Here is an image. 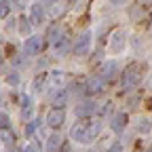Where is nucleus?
<instances>
[{
	"label": "nucleus",
	"mask_w": 152,
	"mask_h": 152,
	"mask_svg": "<svg viewBox=\"0 0 152 152\" xmlns=\"http://www.w3.org/2000/svg\"><path fill=\"white\" fill-rule=\"evenodd\" d=\"M102 129V123L99 121H87V118H80L78 123H74L72 127V140L80 142V144H89L97 137V133Z\"/></svg>",
	"instance_id": "f257e3e1"
},
{
	"label": "nucleus",
	"mask_w": 152,
	"mask_h": 152,
	"mask_svg": "<svg viewBox=\"0 0 152 152\" xmlns=\"http://www.w3.org/2000/svg\"><path fill=\"white\" fill-rule=\"evenodd\" d=\"M144 64H140V61H133V64H129L125 70H123V87L125 89H133V87H137L140 83H142V78H144Z\"/></svg>",
	"instance_id": "f03ea898"
},
{
	"label": "nucleus",
	"mask_w": 152,
	"mask_h": 152,
	"mask_svg": "<svg viewBox=\"0 0 152 152\" xmlns=\"http://www.w3.org/2000/svg\"><path fill=\"white\" fill-rule=\"evenodd\" d=\"M127 47V34L125 30H114L110 34V53L112 55H121Z\"/></svg>",
	"instance_id": "7ed1b4c3"
},
{
	"label": "nucleus",
	"mask_w": 152,
	"mask_h": 152,
	"mask_svg": "<svg viewBox=\"0 0 152 152\" xmlns=\"http://www.w3.org/2000/svg\"><path fill=\"white\" fill-rule=\"evenodd\" d=\"M45 49V38L42 36H28L23 42V53L26 55H38Z\"/></svg>",
	"instance_id": "20e7f679"
},
{
	"label": "nucleus",
	"mask_w": 152,
	"mask_h": 152,
	"mask_svg": "<svg viewBox=\"0 0 152 152\" xmlns=\"http://www.w3.org/2000/svg\"><path fill=\"white\" fill-rule=\"evenodd\" d=\"M89 47H91V32H83L78 38H76V42L72 45V51H74V55L83 57V55L89 53Z\"/></svg>",
	"instance_id": "39448f33"
},
{
	"label": "nucleus",
	"mask_w": 152,
	"mask_h": 152,
	"mask_svg": "<svg viewBox=\"0 0 152 152\" xmlns=\"http://www.w3.org/2000/svg\"><path fill=\"white\" fill-rule=\"evenodd\" d=\"M64 121H66V110H64V108H53V110H49V114H47V125H49L51 129H59V127L64 125Z\"/></svg>",
	"instance_id": "423d86ee"
},
{
	"label": "nucleus",
	"mask_w": 152,
	"mask_h": 152,
	"mask_svg": "<svg viewBox=\"0 0 152 152\" xmlns=\"http://www.w3.org/2000/svg\"><path fill=\"white\" fill-rule=\"evenodd\" d=\"M95 102L93 99H85V102H80V104H76V108H74V114L78 118H89V116H93V112H95Z\"/></svg>",
	"instance_id": "0eeeda50"
},
{
	"label": "nucleus",
	"mask_w": 152,
	"mask_h": 152,
	"mask_svg": "<svg viewBox=\"0 0 152 152\" xmlns=\"http://www.w3.org/2000/svg\"><path fill=\"white\" fill-rule=\"evenodd\" d=\"M104 78L102 76H91V78L85 83V89H87V93L89 95H99V93H104Z\"/></svg>",
	"instance_id": "6e6552de"
},
{
	"label": "nucleus",
	"mask_w": 152,
	"mask_h": 152,
	"mask_svg": "<svg viewBox=\"0 0 152 152\" xmlns=\"http://www.w3.org/2000/svg\"><path fill=\"white\" fill-rule=\"evenodd\" d=\"M30 21L32 23H36V26H40L42 21H45V17H47V13H45V9H42V4L40 2H34L32 7H30Z\"/></svg>",
	"instance_id": "1a4fd4ad"
},
{
	"label": "nucleus",
	"mask_w": 152,
	"mask_h": 152,
	"mask_svg": "<svg viewBox=\"0 0 152 152\" xmlns=\"http://www.w3.org/2000/svg\"><path fill=\"white\" fill-rule=\"evenodd\" d=\"M114 74H116V61H106L104 66H102V72H99V76L104 80H110V78H114Z\"/></svg>",
	"instance_id": "9d476101"
},
{
	"label": "nucleus",
	"mask_w": 152,
	"mask_h": 152,
	"mask_svg": "<svg viewBox=\"0 0 152 152\" xmlns=\"http://www.w3.org/2000/svg\"><path fill=\"white\" fill-rule=\"evenodd\" d=\"M70 45H72V42H70V36H68V34H61L59 40L55 42V51L59 53V55H64V53L70 49Z\"/></svg>",
	"instance_id": "9b49d317"
},
{
	"label": "nucleus",
	"mask_w": 152,
	"mask_h": 152,
	"mask_svg": "<svg viewBox=\"0 0 152 152\" xmlns=\"http://www.w3.org/2000/svg\"><path fill=\"white\" fill-rule=\"evenodd\" d=\"M125 125H127V114H114V118H112V129L116 131V133H121V131L125 129Z\"/></svg>",
	"instance_id": "f8f14e48"
},
{
	"label": "nucleus",
	"mask_w": 152,
	"mask_h": 152,
	"mask_svg": "<svg viewBox=\"0 0 152 152\" xmlns=\"http://www.w3.org/2000/svg\"><path fill=\"white\" fill-rule=\"evenodd\" d=\"M61 150V137L59 135H51L47 140V152H59Z\"/></svg>",
	"instance_id": "ddd939ff"
},
{
	"label": "nucleus",
	"mask_w": 152,
	"mask_h": 152,
	"mask_svg": "<svg viewBox=\"0 0 152 152\" xmlns=\"http://www.w3.org/2000/svg\"><path fill=\"white\" fill-rule=\"evenodd\" d=\"M66 99H68V91H64V89L55 91V95H53V104H55V108H64Z\"/></svg>",
	"instance_id": "4468645a"
},
{
	"label": "nucleus",
	"mask_w": 152,
	"mask_h": 152,
	"mask_svg": "<svg viewBox=\"0 0 152 152\" xmlns=\"http://www.w3.org/2000/svg\"><path fill=\"white\" fill-rule=\"evenodd\" d=\"M19 32H21V36H28L32 32V21L30 19H26V17L19 19Z\"/></svg>",
	"instance_id": "2eb2a0df"
},
{
	"label": "nucleus",
	"mask_w": 152,
	"mask_h": 152,
	"mask_svg": "<svg viewBox=\"0 0 152 152\" xmlns=\"http://www.w3.org/2000/svg\"><path fill=\"white\" fill-rule=\"evenodd\" d=\"M59 36H61V30H59V26H53L51 30H49V40L55 45L57 40H59Z\"/></svg>",
	"instance_id": "dca6fc26"
},
{
	"label": "nucleus",
	"mask_w": 152,
	"mask_h": 152,
	"mask_svg": "<svg viewBox=\"0 0 152 152\" xmlns=\"http://www.w3.org/2000/svg\"><path fill=\"white\" fill-rule=\"evenodd\" d=\"M61 80H64V74H61V72H53V74H51V85H53V87H59Z\"/></svg>",
	"instance_id": "f3484780"
},
{
	"label": "nucleus",
	"mask_w": 152,
	"mask_h": 152,
	"mask_svg": "<svg viewBox=\"0 0 152 152\" xmlns=\"http://www.w3.org/2000/svg\"><path fill=\"white\" fill-rule=\"evenodd\" d=\"M9 11H11V4L7 2V0H0V19L7 17V15H9Z\"/></svg>",
	"instance_id": "a211bd4d"
},
{
	"label": "nucleus",
	"mask_w": 152,
	"mask_h": 152,
	"mask_svg": "<svg viewBox=\"0 0 152 152\" xmlns=\"http://www.w3.org/2000/svg\"><path fill=\"white\" fill-rule=\"evenodd\" d=\"M7 127H11V118H9V114L0 112V129H7Z\"/></svg>",
	"instance_id": "6ab92c4d"
},
{
	"label": "nucleus",
	"mask_w": 152,
	"mask_h": 152,
	"mask_svg": "<svg viewBox=\"0 0 152 152\" xmlns=\"http://www.w3.org/2000/svg\"><path fill=\"white\" fill-rule=\"evenodd\" d=\"M137 131H142V133H148V131H150V121H144V118H142V121L137 123Z\"/></svg>",
	"instance_id": "aec40b11"
},
{
	"label": "nucleus",
	"mask_w": 152,
	"mask_h": 152,
	"mask_svg": "<svg viewBox=\"0 0 152 152\" xmlns=\"http://www.w3.org/2000/svg\"><path fill=\"white\" fill-rule=\"evenodd\" d=\"M0 133H2V140H4V142H11V144L15 142V137H13V133H11V131H7V129H0Z\"/></svg>",
	"instance_id": "412c9836"
},
{
	"label": "nucleus",
	"mask_w": 152,
	"mask_h": 152,
	"mask_svg": "<svg viewBox=\"0 0 152 152\" xmlns=\"http://www.w3.org/2000/svg\"><path fill=\"white\" fill-rule=\"evenodd\" d=\"M36 125H38L36 121H32V123H28V125H26V135H32V133L36 131Z\"/></svg>",
	"instance_id": "4be33fe9"
},
{
	"label": "nucleus",
	"mask_w": 152,
	"mask_h": 152,
	"mask_svg": "<svg viewBox=\"0 0 152 152\" xmlns=\"http://www.w3.org/2000/svg\"><path fill=\"white\" fill-rule=\"evenodd\" d=\"M7 80H9V83H11V85H17V83H19V76H17V74H15V72H13V74H11V76H9V78H7Z\"/></svg>",
	"instance_id": "5701e85b"
},
{
	"label": "nucleus",
	"mask_w": 152,
	"mask_h": 152,
	"mask_svg": "<svg viewBox=\"0 0 152 152\" xmlns=\"http://www.w3.org/2000/svg\"><path fill=\"white\" fill-rule=\"evenodd\" d=\"M110 152H123V146L121 144H112L110 146Z\"/></svg>",
	"instance_id": "b1692460"
},
{
	"label": "nucleus",
	"mask_w": 152,
	"mask_h": 152,
	"mask_svg": "<svg viewBox=\"0 0 152 152\" xmlns=\"http://www.w3.org/2000/svg\"><path fill=\"white\" fill-rule=\"evenodd\" d=\"M140 4H144V7H150V4H152V0H140Z\"/></svg>",
	"instance_id": "393cba45"
},
{
	"label": "nucleus",
	"mask_w": 152,
	"mask_h": 152,
	"mask_svg": "<svg viewBox=\"0 0 152 152\" xmlns=\"http://www.w3.org/2000/svg\"><path fill=\"white\" fill-rule=\"evenodd\" d=\"M110 2H112V4H121V2H123V0H110Z\"/></svg>",
	"instance_id": "a878e982"
},
{
	"label": "nucleus",
	"mask_w": 152,
	"mask_h": 152,
	"mask_svg": "<svg viewBox=\"0 0 152 152\" xmlns=\"http://www.w3.org/2000/svg\"><path fill=\"white\" fill-rule=\"evenodd\" d=\"M42 2H47V4H53V2H57V0H42Z\"/></svg>",
	"instance_id": "bb28decb"
},
{
	"label": "nucleus",
	"mask_w": 152,
	"mask_h": 152,
	"mask_svg": "<svg viewBox=\"0 0 152 152\" xmlns=\"http://www.w3.org/2000/svg\"><path fill=\"white\" fill-rule=\"evenodd\" d=\"M26 152H36V150L34 148H26Z\"/></svg>",
	"instance_id": "cd10ccee"
},
{
	"label": "nucleus",
	"mask_w": 152,
	"mask_h": 152,
	"mask_svg": "<svg viewBox=\"0 0 152 152\" xmlns=\"http://www.w3.org/2000/svg\"><path fill=\"white\" fill-rule=\"evenodd\" d=\"M0 64H2V53H0Z\"/></svg>",
	"instance_id": "c85d7f7f"
},
{
	"label": "nucleus",
	"mask_w": 152,
	"mask_h": 152,
	"mask_svg": "<svg viewBox=\"0 0 152 152\" xmlns=\"http://www.w3.org/2000/svg\"><path fill=\"white\" fill-rule=\"evenodd\" d=\"M148 152H152V148H150V150H148Z\"/></svg>",
	"instance_id": "c756f323"
}]
</instances>
